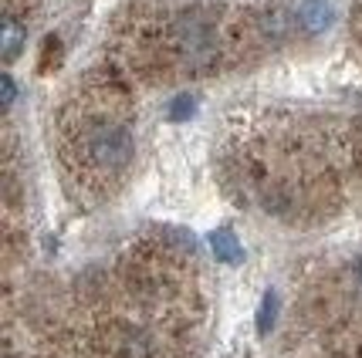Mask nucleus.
Masks as SVG:
<instances>
[{
	"instance_id": "nucleus-1",
	"label": "nucleus",
	"mask_w": 362,
	"mask_h": 358,
	"mask_svg": "<svg viewBox=\"0 0 362 358\" xmlns=\"http://www.w3.org/2000/svg\"><path fill=\"white\" fill-rule=\"evenodd\" d=\"M62 159L68 179L92 196L122 183L136 159L129 115L115 102H88L62 122Z\"/></svg>"
},
{
	"instance_id": "nucleus-2",
	"label": "nucleus",
	"mask_w": 362,
	"mask_h": 358,
	"mask_svg": "<svg viewBox=\"0 0 362 358\" xmlns=\"http://www.w3.org/2000/svg\"><path fill=\"white\" fill-rule=\"evenodd\" d=\"M163 61L176 75H206L223 58V20L217 7H187L163 24Z\"/></svg>"
},
{
	"instance_id": "nucleus-3",
	"label": "nucleus",
	"mask_w": 362,
	"mask_h": 358,
	"mask_svg": "<svg viewBox=\"0 0 362 358\" xmlns=\"http://www.w3.org/2000/svg\"><path fill=\"white\" fill-rule=\"evenodd\" d=\"M295 14H298V31L312 37V34H322L329 28L335 11H332L329 0H301L295 7Z\"/></svg>"
},
{
	"instance_id": "nucleus-4",
	"label": "nucleus",
	"mask_w": 362,
	"mask_h": 358,
	"mask_svg": "<svg viewBox=\"0 0 362 358\" xmlns=\"http://www.w3.org/2000/svg\"><path fill=\"white\" fill-rule=\"evenodd\" d=\"M210 247H214V253H217V261H223V264L244 261V247H240V240H237L234 230H227V227H221V230L210 234Z\"/></svg>"
},
{
	"instance_id": "nucleus-5",
	"label": "nucleus",
	"mask_w": 362,
	"mask_h": 358,
	"mask_svg": "<svg viewBox=\"0 0 362 358\" xmlns=\"http://www.w3.org/2000/svg\"><path fill=\"white\" fill-rule=\"evenodd\" d=\"M24 41H28V28H24L14 14H7L4 17V58H7V61H14Z\"/></svg>"
},
{
	"instance_id": "nucleus-6",
	"label": "nucleus",
	"mask_w": 362,
	"mask_h": 358,
	"mask_svg": "<svg viewBox=\"0 0 362 358\" xmlns=\"http://www.w3.org/2000/svg\"><path fill=\"white\" fill-rule=\"evenodd\" d=\"M274 308H278V297L274 294H264V304H261V318H257V331L268 335L271 325H274Z\"/></svg>"
},
{
	"instance_id": "nucleus-7",
	"label": "nucleus",
	"mask_w": 362,
	"mask_h": 358,
	"mask_svg": "<svg viewBox=\"0 0 362 358\" xmlns=\"http://www.w3.org/2000/svg\"><path fill=\"white\" fill-rule=\"evenodd\" d=\"M170 115H173L176 122H180V119H187V115H193V98H187V95H183V98L176 102V109L170 112Z\"/></svg>"
},
{
	"instance_id": "nucleus-8",
	"label": "nucleus",
	"mask_w": 362,
	"mask_h": 358,
	"mask_svg": "<svg viewBox=\"0 0 362 358\" xmlns=\"http://www.w3.org/2000/svg\"><path fill=\"white\" fill-rule=\"evenodd\" d=\"M352 297L362 301V257H359V264L352 267Z\"/></svg>"
},
{
	"instance_id": "nucleus-9",
	"label": "nucleus",
	"mask_w": 362,
	"mask_h": 358,
	"mask_svg": "<svg viewBox=\"0 0 362 358\" xmlns=\"http://www.w3.org/2000/svg\"><path fill=\"white\" fill-rule=\"evenodd\" d=\"M14 102V81H11V75H4V105H11Z\"/></svg>"
}]
</instances>
